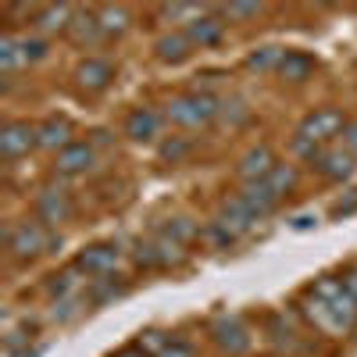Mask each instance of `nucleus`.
I'll use <instances>...</instances> for the list:
<instances>
[{"instance_id":"obj_34","label":"nucleus","mask_w":357,"mask_h":357,"mask_svg":"<svg viewBox=\"0 0 357 357\" xmlns=\"http://www.w3.org/2000/svg\"><path fill=\"white\" fill-rule=\"evenodd\" d=\"M343 286H347V293L357 301V261H350V264L343 268Z\"/></svg>"},{"instance_id":"obj_5","label":"nucleus","mask_w":357,"mask_h":357,"mask_svg":"<svg viewBox=\"0 0 357 357\" xmlns=\"http://www.w3.org/2000/svg\"><path fill=\"white\" fill-rule=\"evenodd\" d=\"M118 261H122V250H118V243H93V247H86L75 254V268L82 272V279H104V275H114V268Z\"/></svg>"},{"instance_id":"obj_2","label":"nucleus","mask_w":357,"mask_h":357,"mask_svg":"<svg viewBox=\"0 0 357 357\" xmlns=\"http://www.w3.org/2000/svg\"><path fill=\"white\" fill-rule=\"evenodd\" d=\"M218 114H222L218 97L200 93V89H193V93H178V97H172L165 104V118L172 126H178V129H204V126H211Z\"/></svg>"},{"instance_id":"obj_35","label":"nucleus","mask_w":357,"mask_h":357,"mask_svg":"<svg viewBox=\"0 0 357 357\" xmlns=\"http://www.w3.org/2000/svg\"><path fill=\"white\" fill-rule=\"evenodd\" d=\"M186 151H190V143H183V139H175V143H165V146H161V154H165L168 161H178Z\"/></svg>"},{"instance_id":"obj_37","label":"nucleus","mask_w":357,"mask_h":357,"mask_svg":"<svg viewBox=\"0 0 357 357\" xmlns=\"http://www.w3.org/2000/svg\"><path fill=\"white\" fill-rule=\"evenodd\" d=\"M222 114H225V118L232 114V122H243V118H247V111H243V104H240V100L225 104V107H222Z\"/></svg>"},{"instance_id":"obj_26","label":"nucleus","mask_w":357,"mask_h":357,"mask_svg":"<svg viewBox=\"0 0 357 357\" xmlns=\"http://www.w3.org/2000/svg\"><path fill=\"white\" fill-rule=\"evenodd\" d=\"M264 183H268V190H272V193H275V197L282 200V197H286V193H289V190L296 186V168H293V165H282V161H279V165H275L272 172L264 175Z\"/></svg>"},{"instance_id":"obj_16","label":"nucleus","mask_w":357,"mask_h":357,"mask_svg":"<svg viewBox=\"0 0 357 357\" xmlns=\"http://www.w3.org/2000/svg\"><path fill=\"white\" fill-rule=\"evenodd\" d=\"M154 50H158V61H165V65H183L197 47H193V40H190L186 33H165V36L154 43Z\"/></svg>"},{"instance_id":"obj_6","label":"nucleus","mask_w":357,"mask_h":357,"mask_svg":"<svg viewBox=\"0 0 357 357\" xmlns=\"http://www.w3.org/2000/svg\"><path fill=\"white\" fill-rule=\"evenodd\" d=\"M33 146H40L36 126H29V122H8L4 129H0V154H4V161L25 158Z\"/></svg>"},{"instance_id":"obj_15","label":"nucleus","mask_w":357,"mask_h":357,"mask_svg":"<svg viewBox=\"0 0 357 357\" xmlns=\"http://www.w3.org/2000/svg\"><path fill=\"white\" fill-rule=\"evenodd\" d=\"M68 40H72L75 47H97V43H104L97 11H75V18H72V25H68Z\"/></svg>"},{"instance_id":"obj_33","label":"nucleus","mask_w":357,"mask_h":357,"mask_svg":"<svg viewBox=\"0 0 357 357\" xmlns=\"http://www.w3.org/2000/svg\"><path fill=\"white\" fill-rule=\"evenodd\" d=\"M161 357H197V350H193V343H186V340H178V336H175Z\"/></svg>"},{"instance_id":"obj_27","label":"nucleus","mask_w":357,"mask_h":357,"mask_svg":"<svg viewBox=\"0 0 357 357\" xmlns=\"http://www.w3.org/2000/svg\"><path fill=\"white\" fill-rule=\"evenodd\" d=\"M175 336L172 333H165V329H146V333H139L132 343L146 354V357H161L165 350H168V343H172Z\"/></svg>"},{"instance_id":"obj_7","label":"nucleus","mask_w":357,"mask_h":357,"mask_svg":"<svg viewBox=\"0 0 357 357\" xmlns=\"http://www.w3.org/2000/svg\"><path fill=\"white\" fill-rule=\"evenodd\" d=\"M72 218V200L65 190H40L36 193V222H43L47 229H57L61 222Z\"/></svg>"},{"instance_id":"obj_4","label":"nucleus","mask_w":357,"mask_h":357,"mask_svg":"<svg viewBox=\"0 0 357 357\" xmlns=\"http://www.w3.org/2000/svg\"><path fill=\"white\" fill-rule=\"evenodd\" d=\"M343 129H347V118H343V111H340V107H314V111L304 118V122H301L296 136L311 139L314 146H325L329 139H336Z\"/></svg>"},{"instance_id":"obj_1","label":"nucleus","mask_w":357,"mask_h":357,"mask_svg":"<svg viewBox=\"0 0 357 357\" xmlns=\"http://www.w3.org/2000/svg\"><path fill=\"white\" fill-rule=\"evenodd\" d=\"M4 247L11 254V261H36L40 254H50L54 247H61V236H54V229H47L43 222H15L4 236Z\"/></svg>"},{"instance_id":"obj_36","label":"nucleus","mask_w":357,"mask_h":357,"mask_svg":"<svg viewBox=\"0 0 357 357\" xmlns=\"http://www.w3.org/2000/svg\"><path fill=\"white\" fill-rule=\"evenodd\" d=\"M343 146L357 158V122H347V129H343Z\"/></svg>"},{"instance_id":"obj_12","label":"nucleus","mask_w":357,"mask_h":357,"mask_svg":"<svg viewBox=\"0 0 357 357\" xmlns=\"http://www.w3.org/2000/svg\"><path fill=\"white\" fill-rule=\"evenodd\" d=\"M275 165H279V161H275V154H272V146L257 143V146H250V151L240 158V168H236V172H240L243 183H261V178L272 172Z\"/></svg>"},{"instance_id":"obj_14","label":"nucleus","mask_w":357,"mask_h":357,"mask_svg":"<svg viewBox=\"0 0 357 357\" xmlns=\"http://www.w3.org/2000/svg\"><path fill=\"white\" fill-rule=\"evenodd\" d=\"M129 293V279L126 275H104V279H93L86 286V304L89 307H100L107 301H118V296Z\"/></svg>"},{"instance_id":"obj_31","label":"nucleus","mask_w":357,"mask_h":357,"mask_svg":"<svg viewBox=\"0 0 357 357\" xmlns=\"http://www.w3.org/2000/svg\"><path fill=\"white\" fill-rule=\"evenodd\" d=\"M18 43H22V57H25V65L43 61V57L50 54V47H47V40H43V36H18Z\"/></svg>"},{"instance_id":"obj_23","label":"nucleus","mask_w":357,"mask_h":357,"mask_svg":"<svg viewBox=\"0 0 357 357\" xmlns=\"http://www.w3.org/2000/svg\"><path fill=\"white\" fill-rule=\"evenodd\" d=\"M240 197L247 200V207H250V211H254L257 218H264V215H268V211H272V207L279 204V197H275L272 190H268L264 178H261V183H243Z\"/></svg>"},{"instance_id":"obj_28","label":"nucleus","mask_w":357,"mask_h":357,"mask_svg":"<svg viewBox=\"0 0 357 357\" xmlns=\"http://www.w3.org/2000/svg\"><path fill=\"white\" fill-rule=\"evenodd\" d=\"M197 232H200V229H197L190 218H183V215H178V218H168V222H165V229H161L165 240H172V243H178V247H186Z\"/></svg>"},{"instance_id":"obj_22","label":"nucleus","mask_w":357,"mask_h":357,"mask_svg":"<svg viewBox=\"0 0 357 357\" xmlns=\"http://www.w3.org/2000/svg\"><path fill=\"white\" fill-rule=\"evenodd\" d=\"M33 15H36V25L43 29V33H61V29L68 33V25L75 18V11L68 4H47V8H36Z\"/></svg>"},{"instance_id":"obj_11","label":"nucleus","mask_w":357,"mask_h":357,"mask_svg":"<svg viewBox=\"0 0 357 357\" xmlns=\"http://www.w3.org/2000/svg\"><path fill=\"white\" fill-rule=\"evenodd\" d=\"M114 79V65L107 61V57H86V61L75 68V82L86 89V93H100V89H107Z\"/></svg>"},{"instance_id":"obj_20","label":"nucleus","mask_w":357,"mask_h":357,"mask_svg":"<svg viewBox=\"0 0 357 357\" xmlns=\"http://www.w3.org/2000/svg\"><path fill=\"white\" fill-rule=\"evenodd\" d=\"M257 222V215L250 211V207H247V200L240 197V193H236V197H229L225 204H222V225H229L236 236H240L243 229H250Z\"/></svg>"},{"instance_id":"obj_39","label":"nucleus","mask_w":357,"mask_h":357,"mask_svg":"<svg viewBox=\"0 0 357 357\" xmlns=\"http://www.w3.org/2000/svg\"><path fill=\"white\" fill-rule=\"evenodd\" d=\"M272 357H289V354H272Z\"/></svg>"},{"instance_id":"obj_8","label":"nucleus","mask_w":357,"mask_h":357,"mask_svg":"<svg viewBox=\"0 0 357 357\" xmlns=\"http://www.w3.org/2000/svg\"><path fill=\"white\" fill-rule=\"evenodd\" d=\"M311 168L329 178V183H340V178H347L354 172V154L343 151V146H321V151L311 158Z\"/></svg>"},{"instance_id":"obj_30","label":"nucleus","mask_w":357,"mask_h":357,"mask_svg":"<svg viewBox=\"0 0 357 357\" xmlns=\"http://www.w3.org/2000/svg\"><path fill=\"white\" fill-rule=\"evenodd\" d=\"M207 11L204 8H197V4H165L161 8V18H172V22H186V29L197 22V18H204Z\"/></svg>"},{"instance_id":"obj_17","label":"nucleus","mask_w":357,"mask_h":357,"mask_svg":"<svg viewBox=\"0 0 357 357\" xmlns=\"http://www.w3.org/2000/svg\"><path fill=\"white\" fill-rule=\"evenodd\" d=\"M186 36L193 40V47H218L222 40H225V22L218 18V15H204V18H197L190 29H186Z\"/></svg>"},{"instance_id":"obj_24","label":"nucleus","mask_w":357,"mask_h":357,"mask_svg":"<svg viewBox=\"0 0 357 357\" xmlns=\"http://www.w3.org/2000/svg\"><path fill=\"white\" fill-rule=\"evenodd\" d=\"M22 65H25V57H22L18 36H15V33H4V36H0V72H4V75H15Z\"/></svg>"},{"instance_id":"obj_13","label":"nucleus","mask_w":357,"mask_h":357,"mask_svg":"<svg viewBox=\"0 0 357 357\" xmlns=\"http://www.w3.org/2000/svg\"><path fill=\"white\" fill-rule=\"evenodd\" d=\"M36 136H40L43 151H57V154H61L65 146L75 143V139H72V122H68L65 114H50L47 122H40V126H36Z\"/></svg>"},{"instance_id":"obj_25","label":"nucleus","mask_w":357,"mask_h":357,"mask_svg":"<svg viewBox=\"0 0 357 357\" xmlns=\"http://www.w3.org/2000/svg\"><path fill=\"white\" fill-rule=\"evenodd\" d=\"M132 261L136 268H143V272H158V268H165V254H161V243L158 240H139L136 250H132Z\"/></svg>"},{"instance_id":"obj_3","label":"nucleus","mask_w":357,"mask_h":357,"mask_svg":"<svg viewBox=\"0 0 357 357\" xmlns=\"http://www.w3.org/2000/svg\"><path fill=\"white\" fill-rule=\"evenodd\" d=\"M211 343L222 350V354H229V357H240V354H247L250 350V329L243 325V318L240 314H218L215 321H211Z\"/></svg>"},{"instance_id":"obj_38","label":"nucleus","mask_w":357,"mask_h":357,"mask_svg":"<svg viewBox=\"0 0 357 357\" xmlns=\"http://www.w3.org/2000/svg\"><path fill=\"white\" fill-rule=\"evenodd\" d=\"M111 357H146L136 343H129V347H122V350H118V354H111Z\"/></svg>"},{"instance_id":"obj_18","label":"nucleus","mask_w":357,"mask_h":357,"mask_svg":"<svg viewBox=\"0 0 357 357\" xmlns=\"http://www.w3.org/2000/svg\"><path fill=\"white\" fill-rule=\"evenodd\" d=\"M97 22H100L104 40H114V36H126V33H129L132 15H129V8H122V4H104V8H97Z\"/></svg>"},{"instance_id":"obj_32","label":"nucleus","mask_w":357,"mask_h":357,"mask_svg":"<svg viewBox=\"0 0 357 357\" xmlns=\"http://www.w3.org/2000/svg\"><path fill=\"white\" fill-rule=\"evenodd\" d=\"M264 11V4H225L222 8V18L229 22H247V18H257Z\"/></svg>"},{"instance_id":"obj_19","label":"nucleus","mask_w":357,"mask_h":357,"mask_svg":"<svg viewBox=\"0 0 357 357\" xmlns=\"http://www.w3.org/2000/svg\"><path fill=\"white\" fill-rule=\"evenodd\" d=\"M275 72H279L286 82H304V79H311V72H314V57L304 54V50H282V61H279Z\"/></svg>"},{"instance_id":"obj_29","label":"nucleus","mask_w":357,"mask_h":357,"mask_svg":"<svg viewBox=\"0 0 357 357\" xmlns=\"http://www.w3.org/2000/svg\"><path fill=\"white\" fill-rule=\"evenodd\" d=\"M279 61H282V50H279V47H261L257 54L247 57V68H254V72H272V68H279Z\"/></svg>"},{"instance_id":"obj_21","label":"nucleus","mask_w":357,"mask_h":357,"mask_svg":"<svg viewBox=\"0 0 357 357\" xmlns=\"http://www.w3.org/2000/svg\"><path fill=\"white\" fill-rule=\"evenodd\" d=\"M79 282H82V272H79L75 264H68L57 275H50L43 289H47L50 301H65V296H79Z\"/></svg>"},{"instance_id":"obj_9","label":"nucleus","mask_w":357,"mask_h":357,"mask_svg":"<svg viewBox=\"0 0 357 357\" xmlns=\"http://www.w3.org/2000/svg\"><path fill=\"white\" fill-rule=\"evenodd\" d=\"M161 122H165L161 111L139 104V107H132V111L126 114V136L136 139V143H151V139L161 136Z\"/></svg>"},{"instance_id":"obj_10","label":"nucleus","mask_w":357,"mask_h":357,"mask_svg":"<svg viewBox=\"0 0 357 357\" xmlns=\"http://www.w3.org/2000/svg\"><path fill=\"white\" fill-rule=\"evenodd\" d=\"M93 161H97L93 143H79L75 139L72 146H65V151L54 158V172L57 175H82V172L93 168Z\"/></svg>"}]
</instances>
